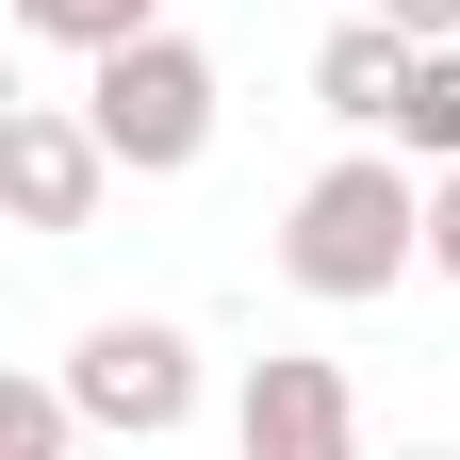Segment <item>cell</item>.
Masks as SVG:
<instances>
[{
    "instance_id": "10",
    "label": "cell",
    "mask_w": 460,
    "mask_h": 460,
    "mask_svg": "<svg viewBox=\"0 0 460 460\" xmlns=\"http://www.w3.org/2000/svg\"><path fill=\"white\" fill-rule=\"evenodd\" d=\"M428 279H460V164H428Z\"/></svg>"
},
{
    "instance_id": "1",
    "label": "cell",
    "mask_w": 460,
    "mask_h": 460,
    "mask_svg": "<svg viewBox=\"0 0 460 460\" xmlns=\"http://www.w3.org/2000/svg\"><path fill=\"white\" fill-rule=\"evenodd\" d=\"M411 263H428V181H411V148H345V164L296 181V214H279V279H296V296L362 313V296H394Z\"/></svg>"
},
{
    "instance_id": "2",
    "label": "cell",
    "mask_w": 460,
    "mask_h": 460,
    "mask_svg": "<svg viewBox=\"0 0 460 460\" xmlns=\"http://www.w3.org/2000/svg\"><path fill=\"white\" fill-rule=\"evenodd\" d=\"M83 115H99V148L132 164V181H181V164L214 148L230 83H214V49L164 17V33H132V49H99V66H83Z\"/></svg>"
},
{
    "instance_id": "9",
    "label": "cell",
    "mask_w": 460,
    "mask_h": 460,
    "mask_svg": "<svg viewBox=\"0 0 460 460\" xmlns=\"http://www.w3.org/2000/svg\"><path fill=\"white\" fill-rule=\"evenodd\" d=\"M394 148H411V164H460V49H428V83H411V115H394Z\"/></svg>"
},
{
    "instance_id": "5",
    "label": "cell",
    "mask_w": 460,
    "mask_h": 460,
    "mask_svg": "<svg viewBox=\"0 0 460 460\" xmlns=\"http://www.w3.org/2000/svg\"><path fill=\"white\" fill-rule=\"evenodd\" d=\"M230 444H247V460H362V394H345V362L263 345V362L230 378Z\"/></svg>"
},
{
    "instance_id": "11",
    "label": "cell",
    "mask_w": 460,
    "mask_h": 460,
    "mask_svg": "<svg viewBox=\"0 0 460 460\" xmlns=\"http://www.w3.org/2000/svg\"><path fill=\"white\" fill-rule=\"evenodd\" d=\"M362 17H394L411 49H460V0H362Z\"/></svg>"
},
{
    "instance_id": "4",
    "label": "cell",
    "mask_w": 460,
    "mask_h": 460,
    "mask_svg": "<svg viewBox=\"0 0 460 460\" xmlns=\"http://www.w3.org/2000/svg\"><path fill=\"white\" fill-rule=\"evenodd\" d=\"M115 181H132V164L99 148L83 99H17V115H0V198H17V230H99Z\"/></svg>"
},
{
    "instance_id": "3",
    "label": "cell",
    "mask_w": 460,
    "mask_h": 460,
    "mask_svg": "<svg viewBox=\"0 0 460 460\" xmlns=\"http://www.w3.org/2000/svg\"><path fill=\"white\" fill-rule=\"evenodd\" d=\"M66 394H83L99 444H164V428L198 411V329H181V313H99V329L66 345Z\"/></svg>"
},
{
    "instance_id": "8",
    "label": "cell",
    "mask_w": 460,
    "mask_h": 460,
    "mask_svg": "<svg viewBox=\"0 0 460 460\" xmlns=\"http://www.w3.org/2000/svg\"><path fill=\"white\" fill-rule=\"evenodd\" d=\"M66 444H83L66 362H17V378H0V460H66Z\"/></svg>"
},
{
    "instance_id": "7",
    "label": "cell",
    "mask_w": 460,
    "mask_h": 460,
    "mask_svg": "<svg viewBox=\"0 0 460 460\" xmlns=\"http://www.w3.org/2000/svg\"><path fill=\"white\" fill-rule=\"evenodd\" d=\"M17 33H33V49H66V66H99V49L164 33V0H17Z\"/></svg>"
},
{
    "instance_id": "6",
    "label": "cell",
    "mask_w": 460,
    "mask_h": 460,
    "mask_svg": "<svg viewBox=\"0 0 460 460\" xmlns=\"http://www.w3.org/2000/svg\"><path fill=\"white\" fill-rule=\"evenodd\" d=\"M411 83H428V49L394 33V17H345V33L313 49V115H345V132H394Z\"/></svg>"
},
{
    "instance_id": "12",
    "label": "cell",
    "mask_w": 460,
    "mask_h": 460,
    "mask_svg": "<svg viewBox=\"0 0 460 460\" xmlns=\"http://www.w3.org/2000/svg\"><path fill=\"white\" fill-rule=\"evenodd\" d=\"M411 460H444V444H411Z\"/></svg>"
}]
</instances>
